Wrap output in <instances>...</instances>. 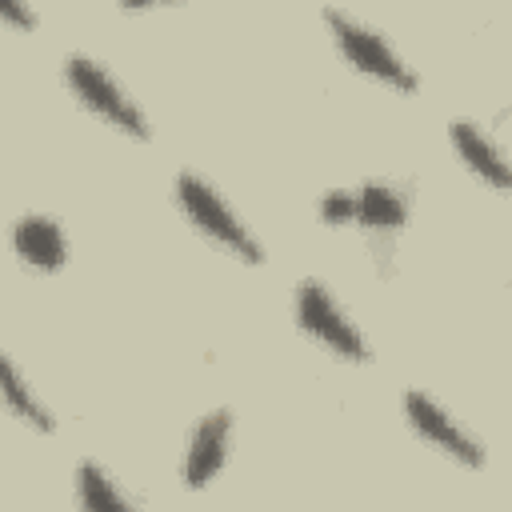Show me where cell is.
I'll use <instances>...</instances> for the list:
<instances>
[{
  "instance_id": "1",
  "label": "cell",
  "mask_w": 512,
  "mask_h": 512,
  "mask_svg": "<svg viewBox=\"0 0 512 512\" xmlns=\"http://www.w3.org/2000/svg\"><path fill=\"white\" fill-rule=\"evenodd\" d=\"M172 200H176L180 216L192 224V232H200L212 248H220L224 256H232L240 264H264L260 236L244 224V216L228 204V196L204 172L180 168L172 176Z\"/></svg>"
},
{
  "instance_id": "2",
  "label": "cell",
  "mask_w": 512,
  "mask_h": 512,
  "mask_svg": "<svg viewBox=\"0 0 512 512\" xmlns=\"http://www.w3.org/2000/svg\"><path fill=\"white\" fill-rule=\"evenodd\" d=\"M60 80L64 88L72 92V100L92 112L96 120H104L108 128H116L120 136L128 140H152V120L148 112L140 108V100L108 72L104 60H96L92 52H80L72 48L64 60H60Z\"/></svg>"
},
{
  "instance_id": "3",
  "label": "cell",
  "mask_w": 512,
  "mask_h": 512,
  "mask_svg": "<svg viewBox=\"0 0 512 512\" xmlns=\"http://www.w3.org/2000/svg\"><path fill=\"white\" fill-rule=\"evenodd\" d=\"M292 320L328 356H336L344 364H368L372 360V344H368L364 328L344 312V304L336 300V292L320 276H300L296 280Z\"/></svg>"
},
{
  "instance_id": "4",
  "label": "cell",
  "mask_w": 512,
  "mask_h": 512,
  "mask_svg": "<svg viewBox=\"0 0 512 512\" xmlns=\"http://www.w3.org/2000/svg\"><path fill=\"white\" fill-rule=\"evenodd\" d=\"M320 16H324V28H328L336 52L360 76H368L384 88H396V92H416L420 88V72L396 52V44L380 28H372L368 20H360L344 8H324Z\"/></svg>"
},
{
  "instance_id": "5",
  "label": "cell",
  "mask_w": 512,
  "mask_h": 512,
  "mask_svg": "<svg viewBox=\"0 0 512 512\" xmlns=\"http://www.w3.org/2000/svg\"><path fill=\"white\" fill-rule=\"evenodd\" d=\"M400 412H404V424L412 428V436L424 440L432 452H440L444 460H452V464H460V468H468V472L484 468V460H488L484 444H480L436 396H428V392H420V388H404Z\"/></svg>"
},
{
  "instance_id": "6",
  "label": "cell",
  "mask_w": 512,
  "mask_h": 512,
  "mask_svg": "<svg viewBox=\"0 0 512 512\" xmlns=\"http://www.w3.org/2000/svg\"><path fill=\"white\" fill-rule=\"evenodd\" d=\"M232 440H236V416L232 408H208L184 436V452H180V484L188 492L208 488L228 456H232Z\"/></svg>"
},
{
  "instance_id": "7",
  "label": "cell",
  "mask_w": 512,
  "mask_h": 512,
  "mask_svg": "<svg viewBox=\"0 0 512 512\" xmlns=\"http://www.w3.org/2000/svg\"><path fill=\"white\" fill-rule=\"evenodd\" d=\"M448 144L456 160L492 192H512V156L500 148V140L472 116L448 120Z\"/></svg>"
},
{
  "instance_id": "8",
  "label": "cell",
  "mask_w": 512,
  "mask_h": 512,
  "mask_svg": "<svg viewBox=\"0 0 512 512\" xmlns=\"http://www.w3.org/2000/svg\"><path fill=\"white\" fill-rule=\"evenodd\" d=\"M12 252L28 272L56 276L72 256V244L52 212H20L12 220Z\"/></svg>"
},
{
  "instance_id": "9",
  "label": "cell",
  "mask_w": 512,
  "mask_h": 512,
  "mask_svg": "<svg viewBox=\"0 0 512 512\" xmlns=\"http://www.w3.org/2000/svg\"><path fill=\"white\" fill-rule=\"evenodd\" d=\"M408 212H412V200L392 180L368 176L356 184V228L368 232L372 240H392L396 232H404Z\"/></svg>"
},
{
  "instance_id": "10",
  "label": "cell",
  "mask_w": 512,
  "mask_h": 512,
  "mask_svg": "<svg viewBox=\"0 0 512 512\" xmlns=\"http://www.w3.org/2000/svg\"><path fill=\"white\" fill-rule=\"evenodd\" d=\"M72 500L76 512H140L136 500L116 484V476L92 456L76 460L72 468Z\"/></svg>"
},
{
  "instance_id": "11",
  "label": "cell",
  "mask_w": 512,
  "mask_h": 512,
  "mask_svg": "<svg viewBox=\"0 0 512 512\" xmlns=\"http://www.w3.org/2000/svg\"><path fill=\"white\" fill-rule=\"evenodd\" d=\"M0 388H4L8 412H12L28 432H40V436H52V432H56L52 408H48V404L40 400V392L24 380V372H20V364L12 360V352L0 356Z\"/></svg>"
},
{
  "instance_id": "12",
  "label": "cell",
  "mask_w": 512,
  "mask_h": 512,
  "mask_svg": "<svg viewBox=\"0 0 512 512\" xmlns=\"http://www.w3.org/2000/svg\"><path fill=\"white\" fill-rule=\"evenodd\" d=\"M316 216L332 228H356V188H328L316 200Z\"/></svg>"
},
{
  "instance_id": "13",
  "label": "cell",
  "mask_w": 512,
  "mask_h": 512,
  "mask_svg": "<svg viewBox=\"0 0 512 512\" xmlns=\"http://www.w3.org/2000/svg\"><path fill=\"white\" fill-rule=\"evenodd\" d=\"M0 20H12V24H20V28H36V12L32 8H24V4H16V0H0Z\"/></svg>"
}]
</instances>
